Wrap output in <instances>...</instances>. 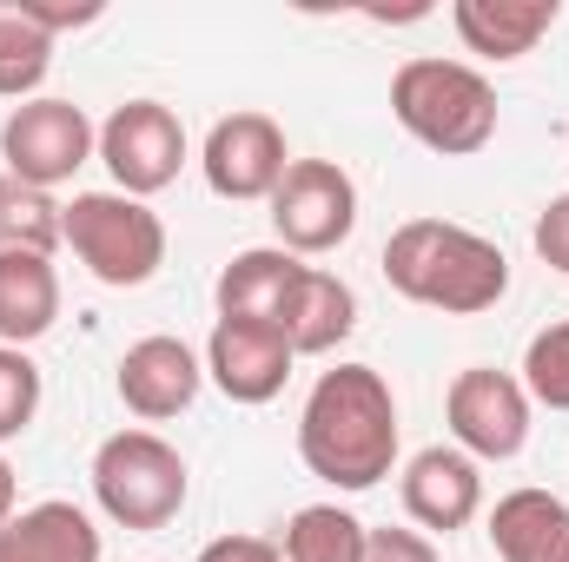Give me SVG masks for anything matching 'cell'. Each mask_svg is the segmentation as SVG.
<instances>
[{
  "label": "cell",
  "mask_w": 569,
  "mask_h": 562,
  "mask_svg": "<svg viewBox=\"0 0 569 562\" xmlns=\"http://www.w3.org/2000/svg\"><path fill=\"white\" fill-rule=\"evenodd\" d=\"M298 456L331 490H378L398 470V398L385 371L371 364L318 371L298 411Z\"/></svg>",
  "instance_id": "1"
},
{
  "label": "cell",
  "mask_w": 569,
  "mask_h": 562,
  "mask_svg": "<svg viewBox=\"0 0 569 562\" xmlns=\"http://www.w3.org/2000/svg\"><path fill=\"white\" fill-rule=\"evenodd\" d=\"M385 279L398 298L443 311V318H477L503 304L510 291V259L497 239L450 225V219H405L385 239Z\"/></svg>",
  "instance_id": "2"
},
{
  "label": "cell",
  "mask_w": 569,
  "mask_h": 562,
  "mask_svg": "<svg viewBox=\"0 0 569 562\" xmlns=\"http://www.w3.org/2000/svg\"><path fill=\"white\" fill-rule=\"evenodd\" d=\"M391 120L443 159H470L497 140V87L470 60L418 53L391 73Z\"/></svg>",
  "instance_id": "3"
},
{
  "label": "cell",
  "mask_w": 569,
  "mask_h": 562,
  "mask_svg": "<svg viewBox=\"0 0 569 562\" xmlns=\"http://www.w3.org/2000/svg\"><path fill=\"white\" fill-rule=\"evenodd\" d=\"M60 245L100 284L140 291L166 265V219L127 192H73V205H60Z\"/></svg>",
  "instance_id": "4"
},
{
  "label": "cell",
  "mask_w": 569,
  "mask_h": 562,
  "mask_svg": "<svg viewBox=\"0 0 569 562\" xmlns=\"http://www.w3.org/2000/svg\"><path fill=\"white\" fill-rule=\"evenodd\" d=\"M192 470L159 430H113L93 450V503L120 530H166L186 510Z\"/></svg>",
  "instance_id": "5"
},
{
  "label": "cell",
  "mask_w": 569,
  "mask_h": 562,
  "mask_svg": "<svg viewBox=\"0 0 569 562\" xmlns=\"http://www.w3.org/2000/svg\"><path fill=\"white\" fill-rule=\"evenodd\" d=\"M266 205H272L279 252L291 259H325L358 232V185L338 159H291Z\"/></svg>",
  "instance_id": "6"
},
{
  "label": "cell",
  "mask_w": 569,
  "mask_h": 562,
  "mask_svg": "<svg viewBox=\"0 0 569 562\" xmlns=\"http://www.w3.org/2000/svg\"><path fill=\"white\" fill-rule=\"evenodd\" d=\"M0 159L20 185H67L87 159H100V127L87 120V107L73 100H20L7 120H0Z\"/></svg>",
  "instance_id": "7"
},
{
  "label": "cell",
  "mask_w": 569,
  "mask_h": 562,
  "mask_svg": "<svg viewBox=\"0 0 569 562\" xmlns=\"http://www.w3.org/2000/svg\"><path fill=\"white\" fill-rule=\"evenodd\" d=\"M530 411H537V404H530L523 378L490 371V364L457 371L450 391H443V423H450V436H457V450H463L470 463H510V456H523V443H530Z\"/></svg>",
  "instance_id": "8"
},
{
  "label": "cell",
  "mask_w": 569,
  "mask_h": 562,
  "mask_svg": "<svg viewBox=\"0 0 569 562\" xmlns=\"http://www.w3.org/2000/svg\"><path fill=\"white\" fill-rule=\"evenodd\" d=\"M100 165L113 172V192L127 199H152L179 179L186 165V127L172 107L159 100H127L100 120Z\"/></svg>",
  "instance_id": "9"
},
{
  "label": "cell",
  "mask_w": 569,
  "mask_h": 562,
  "mask_svg": "<svg viewBox=\"0 0 569 562\" xmlns=\"http://www.w3.org/2000/svg\"><path fill=\"white\" fill-rule=\"evenodd\" d=\"M291 165L284 152V127L272 113H226L212 133H206V152H199V172L219 199L232 205H252V199H272Z\"/></svg>",
  "instance_id": "10"
},
{
  "label": "cell",
  "mask_w": 569,
  "mask_h": 562,
  "mask_svg": "<svg viewBox=\"0 0 569 562\" xmlns=\"http://www.w3.org/2000/svg\"><path fill=\"white\" fill-rule=\"evenodd\" d=\"M298 351L284 344L279 324H252V318H219L206 338V378L232 398V404H272L291 378Z\"/></svg>",
  "instance_id": "11"
},
{
  "label": "cell",
  "mask_w": 569,
  "mask_h": 562,
  "mask_svg": "<svg viewBox=\"0 0 569 562\" xmlns=\"http://www.w3.org/2000/svg\"><path fill=\"white\" fill-rule=\"evenodd\" d=\"M398 490H405V516H411L418 530H437V536L470 530V523L483 516V463H470L457 443L418 450V456L405 463Z\"/></svg>",
  "instance_id": "12"
},
{
  "label": "cell",
  "mask_w": 569,
  "mask_h": 562,
  "mask_svg": "<svg viewBox=\"0 0 569 562\" xmlns=\"http://www.w3.org/2000/svg\"><path fill=\"white\" fill-rule=\"evenodd\" d=\"M199 384H206V364L192 358L186 338H166V331H159V338H140V344H127L120 378H113L120 404H127L140 423H166V418H179V411H192Z\"/></svg>",
  "instance_id": "13"
},
{
  "label": "cell",
  "mask_w": 569,
  "mask_h": 562,
  "mask_svg": "<svg viewBox=\"0 0 569 562\" xmlns=\"http://www.w3.org/2000/svg\"><path fill=\"white\" fill-rule=\"evenodd\" d=\"M0 562H100V523L80 503L47 496L0 523Z\"/></svg>",
  "instance_id": "14"
},
{
  "label": "cell",
  "mask_w": 569,
  "mask_h": 562,
  "mask_svg": "<svg viewBox=\"0 0 569 562\" xmlns=\"http://www.w3.org/2000/svg\"><path fill=\"white\" fill-rule=\"evenodd\" d=\"M279 331H284V344H291L298 358L338 351V344L358 331V291L338 279V272L305 265L298 284H291V298H284V311H279Z\"/></svg>",
  "instance_id": "15"
},
{
  "label": "cell",
  "mask_w": 569,
  "mask_h": 562,
  "mask_svg": "<svg viewBox=\"0 0 569 562\" xmlns=\"http://www.w3.org/2000/svg\"><path fill=\"white\" fill-rule=\"evenodd\" d=\"M557 13H563V0H457L450 27L483 60H523L557 27Z\"/></svg>",
  "instance_id": "16"
},
{
  "label": "cell",
  "mask_w": 569,
  "mask_h": 562,
  "mask_svg": "<svg viewBox=\"0 0 569 562\" xmlns=\"http://www.w3.org/2000/svg\"><path fill=\"white\" fill-rule=\"evenodd\" d=\"M60 324V272L33 252H0V344L27 351Z\"/></svg>",
  "instance_id": "17"
},
{
  "label": "cell",
  "mask_w": 569,
  "mask_h": 562,
  "mask_svg": "<svg viewBox=\"0 0 569 562\" xmlns=\"http://www.w3.org/2000/svg\"><path fill=\"white\" fill-rule=\"evenodd\" d=\"M490 543L503 562H557L569 543V503L557 490H510L490 510Z\"/></svg>",
  "instance_id": "18"
},
{
  "label": "cell",
  "mask_w": 569,
  "mask_h": 562,
  "mask_svg": "<svg viewBox=\"0 0 569 562\" xmlns=\"http://www.w3.org/2000/svg\"><path fill=\"white\" fill-rule=\"evenodd\" d=\"M305 272V259H291L279 245H252V252H239L219 284H212V304H219V318H252V324H279L284 298H291V284Z\"/></svg>",
  "instance_id": "19"
},
{
  "label": "cell",
  "mask_w": 569,
  "mask_h": 562,
  "mask_svg": "<svg viewBox=\"0 0 569 562\" xmlns=\"http://www.w3.org/2000/svg\"><path fill=\"white\" fill-rule=\"evenodd\" d=\"M53 73V33L27 0H0V100H40Z\"/></svg>",
  "instance_id": "20"
},
{
  "label": "cell",
  "mask_w": 569,
  "mask_h": 562,
  "mask_svg": "<svg viewBox=\"0 0 569 562\" xmlns=\"http://www.w3.org/2000/svg\"><path fill=\"white\" fill-rule=\"evenodd\" d=\"M365 523L338 503H305L279 536V562H358Z\"/></svg>",
  "instance_id": "21"
},
{
  "label": "cell",
  "mask_w": 569,
  "mask_h": 562,
  "mask_svg": "<svg viewBox=\"0 0 569 562\" xmlns=\"http://www.w3.org/2000/svg\"><path fill=\"white\" fill-rule=\"evenodd\" d=\"M60 245V205L40 185H20L13 172H0V252H33L53 259Z\"/></svg>",
  "instance_id": "22"
},
{
  "label": "cell",
  "mask_w": 569,
  "mask_h": 562,
  "mask_svg": "<svg viewBox=\"0 0 569 562\" xmlns=\"http://www.w3.org/2000/svg\"><path fill=\"white\" fill-rule=\"evenodd\" d=\"M523 391L543 411H569V318L563 324H543L530 338V351H523Z\"/></svg>",
  "instance_id": "23"
},
{
  "label": "cell",
  "mask_w": 569,
  "mask_h": 562,
  "mask_svg": "<svg viewBox=\"0 0 569 562\" xmlns=\"http://www.w3.org/2000/svg\"><path fill=\"white\" fill-rule=\"evenodd\" d=\"M33 418H40V364L0 344V443H13Z\"/></svg>",
  "instance_id": "24"
},
{
  "label": "cell",
  "mask_w": 569,
  "mask_h": 562,
  "mask_svg": "<svg viewBox=\"0 0 569 562\" xmlns=\"http://www.w3.org/2000/svg\"><path fill=\"white\" fill-rule=\"evenodd\" d=\"M358 562H437V543L425 530H365Z\"/></svg>",
  "instance_id": "25"
},
{
  "label": "cell",
  "mask_w": 569,
  "mask_h": 562,
  "mask_svg": "<svg viewBox=\"0 0 569 562\" xmlns=\"http://www.w3.org/2000/svg\"><path fill=\"white\" fill-rule=\"evenodd\" d=\"M530 245H537V259H543V265L569 272V192H557V199L537 212V232H530Z\"/></svg>",
  "instance_id": "26"
},
{
  "label": "cell",
  "mask_w": 569,
  "mask_h": 562,
  "mask_svg": "<svg viewBox=\"0 0 569 562\" xmlns=\"http://www.w3.org/2000/svg\"><path fill=\"white\" fill-rule=\"evenodd\" d=\"M27 7L40 13V27H47L53 40H60V33H73V27H93V20L107 13L100 0H27Z\"/></svg>",
  "instance_id": "27"
},
{
  "label": "cell",
  "mask_w": 569,
  "mask_h": 562,
  "mask_svg": "<svg viewBox=\"0 0 569 562\" xmlns=\"http://www.w3.org/2000/svg\"><path fill=\"white\" fill-rule=\"evenodd\" d=\"M199 562H279V543H266V536H219V543H206Z\"/></svg>",
  "instance_id": "28"
},
{
  "label": "cell",
  "mask_w": 569,
  "mask_h": 562,
  "mask_svg": "<svg viewBox=\"0 0 569 562\" xmlns=\"http://www.w3.org/2000/svg\"><path fill=\"white\" fill-rule=\"evenodd\" d=\"M13 510H20V483H13V463L0 456V523H7Z\"/></svg>",
  "instance_id": "29"
},
{
  "label": "cell",
  "mask_w": 569,
  "mask_h": 562,
  "mask_svg": "<svg viewBox=\"0 0 569 562\" xmlns=\"http://www.w3.org/2000/svg\"><path fill=\"white\" fill-rule=\"evenodd\" d=\"M557 562H569V543H563V556H557Z\"/></svg>",
  "instance_id": "30"
}]
</instances>
